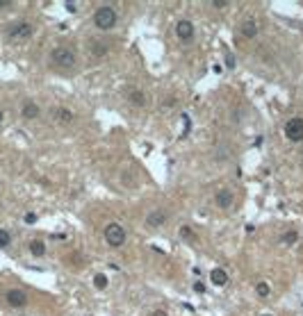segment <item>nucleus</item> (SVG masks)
<instances>
[{
    "mask_svg": "<svg viewBox=\"0 0 303 316\" xmlns=\"http://www.w3.org/2000/svg\"><path fill=\"white\" fill-rule=\"evenodd\" d=\"M50 62H53L57 69H73V66L78 64V55H75V50L69 48V46H57V48H53V53H50Z\"/></svg>",
    "mask_w": 303,
    "mask_h": 316,
    "instance_id": "1",
    "label": "nucleus"
},
{
    "mask_svg": "<svg viewBox=\"0 0 303 316\" xmlns=\"http://www.w3.org/2000/svg\"><path fill=\"white\" fill-rule=\"evenodd\" d=\"M116 21H119V14H116V10L112 5H103L98 7V10L94 12V25L98 28V30H112L116 25Z\"/></svg>",
    "mask_w": 303,
    "mask_h": 316,
    "instance_id": "2",
    "label": "nucleus"
},
{
    "mask_svg": "<svg viewBox=\"0 0 303 316\" xmlns=\"http://www.w3.org/2000/svg\"><path fill=\"white\" fill-rule=\"evenodd\" d=\"M103 237L112 248H121L125 243V237H128V234H125V227L121 225V223H107L103 230Z\"/></svg>",
    "mask_w": 303,
    "mask_h": 316,
    "instance_id": "3",
    "label": "nucleus"
},
{
    "mask_svg": "<svg viewBox=\"0 0 303 316\" xmlns=\"http://www.w3.org/2000/svg\"><path fill=\"white\" fill-rule=\"evenodd\" d=\"M32 35H35V25L28 23V21H19V23L7 28V39L10 41H25Z\"/></svg>",
    "mask_w": 303,
    "mask_h": 316,
    "instance_id": "4",
    "label": "nucleus"
},
{
    "mask_svg": "<svg viewBox=\"0 0 303 316\" xmlns=\"http://www.w3.org/2000/svg\"><path fill=\"white\" fill-rule=\"evenodd\" d=\"M285 137L294 143L303 141V119L301 116H294V119H289L287 123H285Z\"/></svg>",
    "mask_w": 303,
    "mask_h": 316,
    "instance_id": "5",
    "label": "nucleus"
},
{
    "mask_svg": "<svg viewBox=\"0 0 303 316\" xmlns=\"http://www.w3.org/2000/svg\"><path fill=\"white\" fill-rule=\"evenodd\" d=\"M176 37H178L183 44H189V41L194 39V23L187 19L178 21V23H176Z\"/></svg>",
    "mask_w": 303,
    "mask_h": 316,
    "instance_id": "6",
    "label": "nucleus"
},
{
    "mask_svg": "<svg viewBox=\"0 0 303 316\" xmlns=\"http://www.w3.org/2000/svg\"><path fill=\"white\" fill-rule=\"evenodd\" d=\"M258 32H260V23L255 19H244L239 23V35L246 37V39H253Z\"/></svg>",
    "mask_w": 303,
    "mask_h": 316,
    "instance_id": "7",
    "label": "nucleus"
},
{
    "mask_svg": "<svg viewBox=\"0 0 303 316\" xmlns=\"http://www.w3.org/2000/svg\"><path fill=\"white\" fill-rule=\"evenodd\" d=\"M5 298H7V305L16 307V309H21V307L28 305V296H25V293L21 291V289H10Z\"/></svg>",
    "mask_w": 303,
    "mask_h": 316,
    "instance_id": "8",
    "label": "nucleus"
},
{
    "mask_svg": "<svg viewBox=\"0 0 303 316\" xmlns=\"http://www.w3.org/2000/svg\"><path fill=\"white\" fill-rule=\"evenodd\" d=\"M167 212L164 209H153V212L146 214V225L148 227H162L164 223H167Z\"/></svg>",
    "mask_w": 303,
    "mask_h": 316,
    "instance_id": "9",
    "label": "nucleus"
},
{
    "mask_svg": "<svg viewBox=\"0 0 303 316\" xmlns=\"http://www.w3.org/2000/svg\"><path fill=\"white\" fill-rule=\"evenodd\" d=\"M233 200H235V196L230 189H221V191L214 196V203H217L219 209H228L230 205H233Z\"/></svg>",
    "mask_w": 303,
    "mask_h": 316,
    "instance_id": "10",
    "label": "nucleus"
},
{
    "mask_svg": "<svg viewBox=\"0 0 303 316\" xmlns=\"http://www.w3.org/2000/svg\"><path fill=\"white\" fill-rule=\"evenodd\" d=\"M21 114H23V119H37V116L41 114V109H39V105H37V103L25 100L23 107H21Z\"/></svg>",
    "mask_w": 303,
    "mask_h": 316,
    "instance_id": "11",
    "label": "nucleus"
},
{
    "mask_svg": "<svg viewBox=\"0 0 303 316\" xmlns=\"http://www.w3.org/2000/svg\"><path fill=\"white\" fill-rule=\"evenodd\" d=\"M53 116H55V123H62V125H66V123L73 121V112L66 109V107H55Z\"/></svg>",
    "mask_w": 303,
    "mask_h": 316,
    "instance_id": "12",
    "label": "nucleus"
},
{
    "mask_svg": "<svg viewBox=\"0 0 303 316\" xmlns=\"http://www.w3.org/2000/svg\"><path fill=\"white\" fill-rule=\"evenodd\" d=\"M128 103L134 105V107H144L146 105V94L139 89H130L128 91Z\"/></svg>",
    "mask_w": 303,
    "mask_h": 316,
    "instance_id": "13",
    "label": "nucleus"
},
{
    "mask_svg": "<svg viewBox=\"0 0 303 316\" xmlns=\"http://www.w3.org/2000/svg\"><path fill=\"white\" fill-rule=\"evenodd\" d=\"M210 280H212V284H217V286H226L228 284V273H226L224 268H212Z\"/></svg>",
    "mask_w": 303,
    "mask_h": 316,
    "instance_id": "14",
    "label": "nucleus"
},
{
    "mask_svg": "<svg viewBox=\"0 0 303 316\" xmlns=\"http://www.w3.org/2000/svg\"><path fill=\"white\" fill-rule=\"evenodd\" d=\"M28 250H30L35 257H44L46 255V243L41 241V239H32V241L28 243Z\"/></svg>",
    "mask_w": 303,
    "mask_h": 316,
    "instance_id": "15",
    "label": "nucleus"
},
{
    "mask_svg": "<svg viewBox=\"0 0 303 316\" xmlns=\"http://www.w3.org/2000/svg\"><path fill=\"white\" fill-rule=\"evenodd\" d=\"M91 53H94L96 57H105V55L109 53V44L107 41H91Z\"/></svg>",
    "mask_w": 303,
    "mask_h": 316,
    "instance_id": "16",
    "label": "nucleus"
},
{
    "mask_svg": "<svg viewBox=\"0 0 303 316\" xmlns=\"http://www.w3.org/2000/svg\"><path fill=\"white\" fill-rule=\"evenodd\" d=\"M255 293H258L260 298H269V293H271L269 282H258V284H255Z\"/></svg>",
    "mask_w": 303,
    "mask_h": 316,
    "instance_id": "17",
    "label": "nucleus"
},
{
    "mask_svg": "<svg viewBox=\"0 0 303 316\" xmlns=\"http://www.w3.org/2000/svg\"><path fill=\"white\" fill-rule=\"evenodd\" d=\"M94 286H96V289H100V291H103L105 286H107V277H105L103 273H96V275H94Z\"/></svg>",
    "mask_w": 303,
    "mask_h": 316,
    "instance_id": "18",
    "label": "nucleus"
},
{
    "mask_svg": "<svg viewBox=\"0 0 303 316\" xmlns=\"http://www.w3.org/2000/svg\"><path fill=\"white\" fill-rule=\"evenodd\" d=\"M180 237H183V239H187V241H196V234L192 232V227H187V225H183V227H180Z\"/></svg>",
    "mask_w": 303,
    "mask_h": 316,
    "instance_id": "19",
    "label": "nucleus"
},
{
    "mask_svg": "<svg viewBox=\"0 0 303 316\" xmlns=\"http://www.w3.org/2000/svg\"><path fill=\"white\" fill-rule=\"evenodd\" d=\"M12 243V234L7 230H0V248H7Z\"/></svg>",
    "mask_w": 303,
    "mask_h": 316,
    "instance_id": "20",
    "label": "nucleus"
},
{
    "mask_svg": "<svg viewBox=\"0 0 303 316\" xmlns=\"http://www.w3.org/2000/svg\"><path fill=\"white\" fill-rule=\"evenodd\" d=\"M285 243H296V239H298V234L296 232H294V230H289V232L287 234H285Z\"/></svg>",
    "mask_w": 303,
    "mask_h": 316,
    "instance_id": "21",
    "label": "nucleus"
},
{
    "mask_svg": "<svg viewBox=\"0 0 303 316\" xmlns=\"http://www.w3.org/2000/svg\"><path fill=\"white\" fill-rule=\"evenodd\" d=\"M228 5H230L228 0H214V3H212V7H217V10H226Z\"/></svg>",
    "mask_w": 303,
    "mask_h": 316,
    "instance_id": "22",
    "label": "nucleus"
},
{
    "mask_svg": "<svg viewBox=\"0 0 303 316\" xmlns=\"http://www.w3.org/2000/svg\"><path fill=\"white\" fill-rule=\"evenodd\" d=\"M194 291H196V293H205V284H203V282H196V284H194Z\"/></svg>",
    "mask_w": 303,
    "mask_h": 316,
    "instance_id": "23",
    "label": "nucleus"
},
{
    "mask_svg": "<svg viewBox=\"0 0 303 316\" xmlns=\"http://www.w3.org/2000/svg\"><path fill=\"white\" fill-rule=\"evenodd\" d=\"M226 66H228V69H233V66H235V57H233V55H226Z\"/></svg>",
    "mask_w": 303,
    "mask_h": 316,
    "instance_id": "24",
    "label": "nucleus"
},
{
    "mask_svg": "<svg viewBox=\"0 0 303 316\" xmlns=\"http://www.w3.org/2000/svg\"><path fill=\"white\" fill-rule=\"evenodd\" d=\"M37 221V214H25V223H35Z\"/></svg>",
    "mask_w": 303,
    "mask_h": 316,
    "instance_id": "25",
    "label": "nucleus"
},
{
    "mask_svg": "<svg viewBox=\"0 0 303 316\" xmlns=\"http://www.w3.org/2000/svg\"><path fill=\"white\" fill-rule=\"evenodd\" d=\"M66 10H69V12H75V10H78V5H75V3H66Z\"/></svg>",
    "mask_w": 303,
    "mask_h": 316,
    "instance_id": "26",
    "label": "nucleus"
},
{
    "mask_svg": "<svg viewBox=\"0 0 303 316\" xmlns=\"http://www.w3.org/2000/svg\"><path fill=\"white\" fill-rule=\"evenodd\" d=\"M153 316H169V314H167L164 309H155V311H153Z\"/></svg>",
    "mask_w": 303,
    "mask_h": 316,
    "instance_id": "27",
    "label": "nucleus"
},
{
    "mask_svg": "<svg viewBox=\"0 0 303 316\" xmlns=\"http://www.w3.org/2000/svg\"><path fill=\"white\" fill-rule=\"evenodd\" d=\"M10 5V3H5V0H0V10H3V7H7Z\"/></svg>",
    "mask_w": 303,
    "mask_h": 316,
    "instance_id": "28",
    "label": "nucleus"
},
{
    "mask_svg": "<svg viewBox=\"0 0 303 316\" xmlns=\"http://www.w3.org/2000/svg\"><path fill=\"white\" fill-rule=\"evenodd\" d=\"M0 123H3V112H0Z\"/></svg>",
    "mask_w": 303,
    "mask_h": 316,
    "instance_id": "29",
    "label": "nucleus"
},
{
    "mask_svg": "<svg viewBox=\"0 0 303 316\" xmlns=\"http://www.w3.org/2000/svg\"><path fill=\"white\" fill-rule=\"evenodd\" d=\"M262 316H269V314H262Z\"/></svg>",
    "mask_w": 303,
    "mask_h": 316,
    "instance_id": "30",
    "label": "nucleus"
}]
</instances>
